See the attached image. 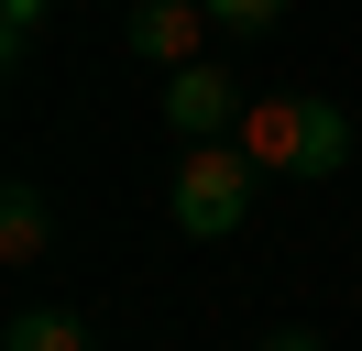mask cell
Here are the masks:
<instances>
[{"mask_svg":"<svg viewBox=\"0 0 362 351\" xmlns=\"http://www.w3.org/2000/svg\"><path fill=\"white\" fill-rule=\"evenodd\" d=\"M230 143L264 176H340L351 165V121H340L329 99H242V132H230Z\"/></svg>","mask_w":362,"mask_h":351,"instance_id":"obj_1","label":"cell"},{"mask_svg":"<svg viewBox=\"0 0 362 351\" xmlns=\"http://www.w3.org/2000/svg\"><path fill=\"white\" fill-rule=\"evenodd\" d=\"M0 263H45V187H0Z\"/></svg>","mask_w":362,"mask_h":351,"instance_id":"obj_6","label":"cell"},{"mask_svg":"<svg viewBox=\"0 0 362 351\" xmlns=\"http://www.w3.org/2000/svg\"><path fill=\"white\" fill-rule=\"evenodd\" d=\"M0 351H88V318H77V307H11Z\"/></svg>","mask_w":362,"mask_h":351,"instance_id":"obj_5","label":"cell"},{"mask_svg":"<svg viewBox=\"0 0 362 351\" xmlns=\"http://www.w3.org/2000/svg\"><path fill=\"white\" fill-rule=\"evenodd\" d=\"M264 351H318V329H274V340Z\"/></svg>","mask_w":362,"mask_h":351,"instance_id":"obj_9","label":"cell"},{"mask_svg":"<svg viewBox=\"0 0 362 351\" xmlns=\"http://www.w3.org/2000/svg\"><path fill=\"white\" fill-rule=\"evenodd\" d=\"M252 154L242 143H187V165L165 176V219H176L187 241H230L242 231V209H252Z\"/></svg>","mask_w":362,"mask_h":351,"instance_id":"obj_2","label":"cell"},{"mask_svg":"<svg viewBox=\"0 0 362 351\" xmlns=\"http://www.w3.org/2000/svg\"><path fill=\"white\" fill-rule=\"evenodd\" d=\"M209 33H220V22H209V0H143V11L121 22V44H132L143 66H198Z\"/></svg>","mask_w":362,"mask_h":351,"instance_id":"obj_4","label":"cell"},{"mask_svg":"<svg viewBox=\"0 0 362 351\" xmlns=\"http://www.w3.org/2000/svg\"><path fill=\"white\" fill-rule=\"evenodd\" d=\"M165 121L187 132V143H230L242 132V88H230V66H165Z\"/></svg>","mask_w":362,"mask_h":351,"instance_id":"obj_3","label":"cell"},{"mask_svg":"<svg viewBox=\"0 0 362 351\" xmlns=\"http://www.w3.org/2000/svg\"><path fill=\"white\" fill-rule=\"evenodd\" d=\"M209 22H220V33H274V22H286V0H209Z\"/></svg>","mask_w":362,"mask_h":351,"instance_id":"obj_7","label":"cell"},{"mask_svg":"<svg viewBox=\"0 0 362 351\" xmlns=\"http://www.w3.org/2000/svg\"><path fill=\"white\" fill-rule=\"evenodd\" d=\"M33 33H45V0H0V55H11V66H23Z\"/></svg>","mask_w":362,"mask_h":351,"instance_id":"obj_8","label":"cell"}]
</instances>
